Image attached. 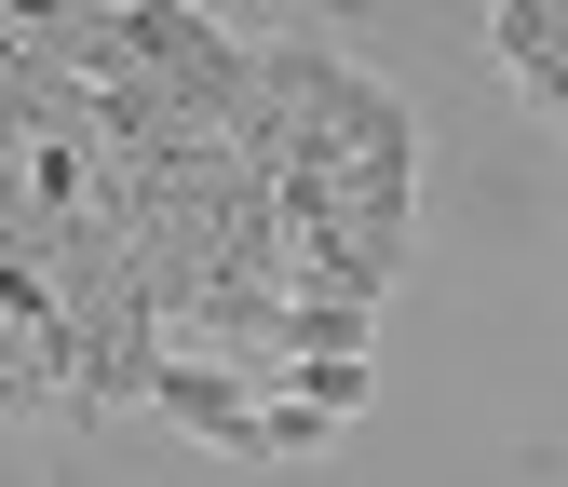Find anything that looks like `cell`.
<instances>
[{
    "label": "cell",
    "mask_w": 568,
    "mask_h": 487,
    "mask_svg": "<svg viewBox=\"0 0 568 487\" xmlns=\"http://www.w3.org/2000/svg\"><path fill=\"white\" fill-rule=\"evenodd\" d=\"M487 41H501V68H528V82L568 109V0H501V14H487Z\"/></svg>",
    "instance_id": "6da1fadb"
},
{
    "label": "cell",
    "mask_w": 568,
    "mask_h": 487,
    "mask_svg": "<svg viewBox=\"0 0 568 487\" xmlns=\"http://www.w3.org/2000/svg\"><path fill=\"white\" fill-rule=\"evenodd\" d=\"M0 420H28V393H14V379H0Z\"/></svg>",
    "instance_id": "7a4b0ae2"
}]
</instances>
